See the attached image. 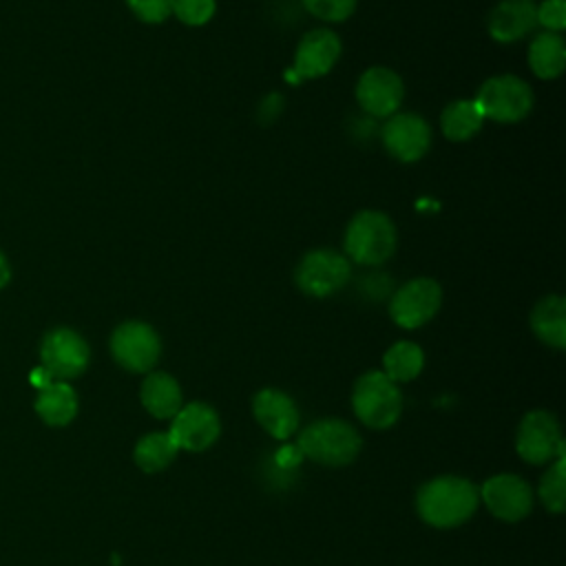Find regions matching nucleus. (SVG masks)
Listing matches in <instances>:
<instances>
[{"instance_id":"cd10ccee","label":"nucleus","mask_w":566,"mask_h":566,"mask_svg":"<svg viewBox=\"0 0 566 566\" xmlns=\"http://www.w3.org/2000/svg\"><path fill=\"white\" fill-rule=\"evenodd\" d=\"M535 18L551 33L564 31L566 29V0H544L535 9Z\"/></svg>"},{"instance_id":"7ed1b4c3","label":"nucleus","mask_w":566,"mask_h":566,"mask_svg":"<svg viewBox=\"0 0 566 566\" xmlns=\"http://www.w3.org/2000/svg\"><path fill=\"white\" fill-rule=\"evenodd\" d=\"M298 449L314 462L345 467L356 460L360 451V436L349 422L325 418L307 424L301 431Z\"/></svg>"},{"instance_id":"ddd939ff","label":"nucleus","mask_w":566,"mask_h":566,"mask_svg":"<svg viewBox=\"0 0 566 566\" xmlns=\"http://www.w3.org/2000/svg\"><path fill=\"white\" fill-rule=\"evenodd\" d=\"M480 497L486 504V509L504 522H517L526 517L533 509L531 486L520 475L513 473L491 475L482 484Z\"/></svg>"},{"instance_id":"c85d7f7f","label":"nucleus","mask_w":566,"mask_h":566,"mask_svg":"<svg viewBox=\"0 0 566 566\" xmlns=\"http://www.w3.org/2000/svg\"><path fill=\"white\" fill-rule=\"evenodd\" d=\"M126 4L146 24H159L170 15V0H126Z\"/></svg>"},{"instance_id":"9d476101","label":"nucleus","mask_w":566,"mask_h":566,"mask_svg":"<svg viewBox=\"0 0 566 566\" xmlns=\"http://www.w3.org/2000/svg\"><path fill=\"white\" fill-rule=\"evenodd\" d=\"M88 345L86 340L69 329V327H55L51 329L40 345V360L42 369L53 380H71L80 376L88 365Z\"/></svg>"},{"instance_id":"412c9836","label":"nucleus","mask_w":566,"mask_h":566,"mask_svg":"<svg viewBox=\"0 0 566 566\" xmlns=\"http://www.w3.org/2000/svg\"><path fill=\"white\" fill-rule=\"evenodd\" d=\"M35 411L46 424L64 427L77 413V396L64 380H53L40 389L35 398Z\"/></svg>"},{"instance_id":"f03ea898","label":"nucleus","mask_w":566,"mask_h":566,"mask_svg":"<svg viewBox=\"0 0 566 566\" xmlns=\"http://www.w3.org/2000/svg\"><path fill=\"white\" fill-rule=\"evenodd\" d=\"M345 254L358 265H380L396 252L394 221L378 210L356 212L345 228Z\"/></svg>"},{"instance_id":"f257e3e1","label":"nucleus","mask_w":566,"mask_h":566,"mask_svg":"<svg viewBox=\"0 0 566 566\" xmlns=\"http://www.w3.org/2000/svg\"><path fill=\"white\" fill-rule=\"evenodd\" d=\"M480 502V491L458 475H440L420 486L416 495L418 515L436 528H453L467 522Z\"/></svg>"},{"instance_id":"b1692460","label":"nucleus","mask_w":566,"mask_h":566,"mask_svg":"<svg viewBox=\"0 0 566 566\" xmlns=\"http://www.w3.org/2000/svg\"><path fill=\"white\" fill-rule=\"evenodd\" d=\"M177 451L179 449L168 431H155V433H148L137 440L133 455H135V464L142 471L157 473L175 460Z\"/></svg>"},{"instance_id":"6ab92c4d","label":"nucleus","mask_w":566,"mask_h":566,"mask_svg":"<svg viewBox=\"0 0 566 566\" xmlns=\"http://www.w3.org/2000/svg\"><path fill=\"white\" fill-rule=\"evenodd\" d=\"M531 329L535 336L555 347H566V301L559 294H548L539 298L531 312Z\"/></svg>"},{"instance_id":"20e7f679","label":"nucleus","mask_w":566,"mask_h":566,"mask_svg":"<svg viewBox=\"0 0 566 566\" xmlns=\"http://www.w3.org/2000/svg\"><path fill=\"white\" fill-rule=\"evenodd\" d=\"M352 407L358 420L371 429L396 424L402 411V394L382 371H365L352 391Z\"/></svg>"},{"instance_id":"39448f33","label":"nucleus","mask_w":566,"mask_h":566,"mask_svg":"<svg viewBox=\"0 0 566 566\" xmlns=\"http://www.w3.org/2000/svg\"><path fill=\"white\" fill-rule=\"evenodd\" d=\"M484 119L513 124L524 119L533 108V88L517 75H493L482 82L475 95Z\"/></svg>"},{"instance_id":"9b49d317","label":"nucleus","mask_w":566,"mask_h":566,"mask_svg":"<svg viewBox=\"0 0 566 566\" xmlns=\"http://www.w3.org/2000/svg\"><path fill=\"white\" fill-rule=\"evenodd\" d=\"M380 137L385 150L405 164L422 159L431 146V128L416 113H394L387 117Z\"/></svg>"},{"instance_id":"5701e85b","label":"nucleus","mask_w":566,"mask_h":566,"mask_svg":"<svg viewBox=\"0 0 566 566\" xmlns=\"http://www.w3.org/2000/svg\"><path fill=\"white\" fill-rule=\"evenodd\" d=\"M422 365H424V354L411 340H400L391 345L382 356V374L396 385L413 380L422 371Z\"/></svg>"},{"instance_id":"c756f323","label":"nucleus","mask_w":566,"mask_h":566,"mask_svg":"<svg viewBox=\"0 0 566 566\" xmlns=\"http://www.w3.org/2000/svg\"><path fill=\"white\" fill-rule=\"evenodd\" d=\"M31 382H33L38 389H42V387H46L49 382H53V378H51L42 367H38V369H33V374H31Z\"/></svg>"},{"instance_id":"1a4fd4ad","label":"nucleus","mask_w":566,"mask_h":566,"mask_svg":"<svg viewBox=\"0 0 566 566\" xmlns=\"http://www.w3.org/2000/svg\"><path fill=\"white\" fill-rule=\"evenodd\" d=\"M515 449L528 464H546L564 455V438L557 418L548 411L526 413L517 427Z\"/></svg>"},{"instance_id":"6e6552de","label":"nucleus","mask_w":566,"mask_h":566,"mask_svg":"<svg viewBox=\"0 0 566 566\" xmlns=\"http://www.w3.org/2000/svg\"><path fill=\"white\" fill-rule=\"evenodd\" d=\"M111 354L115 363L133 374L150 371L161 354L157 332L144 321H126L111 334Z\"/></svg>"},{"instance_id":"7c9ffc66","label":"nucleus","mask_w":566,"mask_h":566,"mask_svg":"<svg viewBox=\"0 0 566 566\" xmlns=\"http://www.w3.org/2000/svg\"><path fill=\"white\" fill-rule=\"evenodd\" d=\"M9 279H11V268H9L7 256L0 252V290L9 283Z\"/></svg>"},{"instance_id":"dca6fc26","label":"nucleus","mask_w":566,"mask_h":566,"mask_svg":"<svg viewBox=\"0 0 566 566\" xmlns=\"http://www.w3.org/2000/svg\"><path fill=\"white\" fill-rule=\"evenodd\" d=\"M252 413L276 440H287L298 429V409L294 400L274 387H265L254 396Z\"/></svg>"},{"instance_id":"aec40b11","label":"nucleus","mask_w":566,"mask_h":566,"mask_svg":"<svg viewBox=\"0 0 566 566\" xmlns=\"http://www.w3.org/2000/svg\"><path fill=\"white\" fill-rule=\"evenodd\" d=\"M528 66L539 80H555L566 69V46L559 33H537L528 44Z\"/></svg>"},{"instance_id":"a211bd4d","label":"nucleus","mask_w":566,"mask_h":566,"mask_svg":"<svg viewBox=\"0 0 566 566\" xmlns=\"http://www.w3.org/2000/svg\"><path fill=\"white\" fill-rule=\"evenodd\" d=\"M142 405L146 411L159 420L172 418L181 405V387L179 382L166 371H150L139 389Z\"/></svg>"},{"instance_id":"0eeeda50","label":"nucleus","mask_w":566,"mask_h":566,"mask_svg":"<svg viewBox=\"0 0 566 566\" xmlns=\"http://www.w3.org/2000/svg\"><path fill=\"white\" fill-rule=\"evenodd\" d=\"M442 305V287L436 279L418 276L402 283L389 301V316L398 327L416 329L429 323Z\"/></svg>"},{"instance_id":"bb28decb","label":"nucleus","mask_w":566,"mask_h":566,"mask_svg":"<svg viewBox=\"0 0 566 566\" xmlns=\"http://www.w3.org/2000/svg\"><path fill=\"white\" fill-rule=\"evenodd\" d=\"M301 2L314 18L323 22H343L356 9V0H301Z\"/></svg>"},{"instance_id":"393cba45","label":"nucleus","mask_w":566,"mask_h":566,"mask_svg":"<svg viewBox=\"0 0 566 566\" xmlns=\"http://www.w3.org/2000/svg\"><path fill=\"white\" fill-rule=\"evenodd\" d=\"M566 458L559 455L539 480V500L551 513H562L566 506Z\"/></svg>"},{"instance_id":"a878e982","label":"nucleus","mask_w":566,"mask_h":566,"mask_svg":"<svg viewBox=\"0 0 566 566\" xmlns=\"http://www.w3.org/2000/svg\"><path fill=\"white\" fill-rule=\"evenodd\" d=\"M214 0H170V13L186 27H201L214 15Z\"/></svg>"},{"instance_id":"f8f14e48","label":"nucleus","mask_w":566,"mask_h":566,"mask_svg":"<svg viewBox=\"0 0 566 566\" xmlns=\"http://www.w3.org/2000/svg\"><path fill=\"white\" fill-rule=\"evenodd\" d=\"M405 97V84L400 75L387 66L367 69L356 84L358 106L374 117H391L398 113Z\"/></svg>"},{"instance_id":"4468645a","label":"nucleus","mask_w":566,"mask_h":566,"mask_svg":"<svg viewBox=\"0 0 566 566\" xmlns=\"http://www.w3.org/2000/svg\"><path fill=\"white\" fill-rule=\"evenodd\" d=\"M221 431V422L217 411L206 402H190L181 407L172 416V424L168 429L177 449L186 451H203L217 442Z\"/></svg>"},{"instance_id":"423d86ee","label":"nucleus","mask_w":566,"mask_h":566,"mask_svg":"<svg viewBox=\"0 0 566 566\" xmlns=\"http://www.w3.org/2000/svg\"><path fill=\"white\" fill-rule=\"evenodd\" d=\"M349 279H352L349 259L329 248H318L307 252L294 270V281L298 290L316 298L336 294L349 283Z\"/></svg>"},{"instance_id":"4be33fe9","label":"nucleus","mask_w":566,"mask_h":566,"mask_svg":"<svg viewBox=\"0 0 566 566\" xmlns=\"http://www.w3.org/2000/svg\"><path fill=\"white\" fill-rule=\"evenodd\" d=\"M484 124V115L475 99H455L444 106L440 115V126L447 139L464 142L471 139Z\"/></svg>"},{"instance_id":"2eb2a0df","label":"nucleus","mask_w":566,"mask_h":566,"mask_svg":"<svg viewBox=\"0 0 566 566\" xmlns=\"http://www.w3.org/2000/svg\"><path fill=\"white\" fill-rule=\"evenodd\" d=\"M340 57V38L325 27L307 31L294 51V73L301 80L327 75Z\"/></svg>"},{"instance_id":"f3484780","label":"nucleus","mask_w":566,"mask_h":566,"mask_svg":"<svg viewBox=\"0 0 566 566\" xmlns=\"http://www.w3.org/2000/svg\"><path fill=\"white\" fill-rule=\"evenodd\" d=\"M533 0H502L489 15V35L500 42H517L537 24Z\"/></svg>"}]
</instances>
